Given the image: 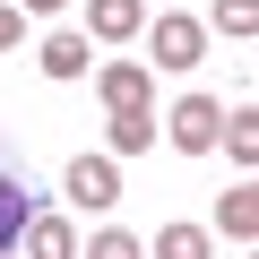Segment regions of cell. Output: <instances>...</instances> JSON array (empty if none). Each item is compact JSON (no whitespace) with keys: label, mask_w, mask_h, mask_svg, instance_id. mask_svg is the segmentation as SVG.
Wrapping results in <instances>:
<instances>
[{"label":"cell","mask_w":259,"mask_h":259,"mask_svg":"<svg viewBox=\"0 0 259 259\" xmlns=\"http://www.w3.org/2000/svg\"><path fill=\"white\" fill-rule=\"evenodd\" d=\"M18 9H26V18H52V9H69V0H18Z\"/></svg>","instance_id":"cell-16"},{"label":"cell","mask_w":259,"mask_h":259,"mask_svg":"<svg viewBox=\"0 0 259 259\" xmlns=\"http://www.w3.org/2000/svg\"><path fill=\"white\" fill-rule=\"evenodd\" d=\"M18 242H26V259H78V233H69L61 216H26Z\"/></svg>","instance_id":"cell-7"},{"label":"cell","mask_w":259,"mask_h":259,"mask_svg":"<svg viewBox=\"0 0 259 259\" xmlns=\"http://www.w3.org/2000/svg\"><path fill=\"white\" fill-rule=\"evenodd\" d=\"M18 35H26V9H9V0H0V52H18Z\"/></svg>","instance_id":"cell-15"},{"label":"cell","mask_w":259,"mask_h":259,"mask_svg":"<svg viewBox=\"0 0 259 259\" xmlns=\"http://www.w3.org/2000/svg\"><path fill=\"white\" fill-rule=\"evenodd\" d=\"M95 87H104V104H112V112H147V95H156L147 61H104V69H95Z\"/></svg>","instance_id":"cell-3"},{"label":"cell","mask_w":259,"mask_h":259,"mask_svg":"<svg viewBox=\"0 0 259 259\" xmlns=\"http://www.w3.org/2000/svg\"><path fill=\"white\" fill-rule=\"evenodd\" d=\"M216 242H207V225H164L156 233V259H207Z\"/></svg>","instance_id":"cell-12"},{"label":"cell","mask_w":259,"mask_h":259,"mask_svg":"<svg viewBox=\"0 0 259 259\" xmlns=\"http://www.w3.org/2000/svg\"><path fill=\"white\" fill-rule=\"evenodd\" d=\"M0 259H26V250H0Z\"/></svg>","instance_id":"cell-17"},{"label":"cell","mask_w":259,"mask_h":259,"mask_svg":"<svg viewBox=\"0 0 259 259\" xmlns=\"http://www.w3.org/2000/svg\"><path fill=\"white\" fill-rule=\"evenodd\" d=\"M69 199H78V207H112V199H121V164H112V156H78V164H69Z\"/></svg>","instance_id":"cell-4"},{"label":"cell","mask_w":259,"mask_h":259,"mask_svg":"<svg viewBox=\"0 0 259 259\" xmlns=\"http://www.w3.org/2000/svg\"><path fill=\"white\" fill-rule=\"evenodd\" d=\"M87 61H95V52H87V35H78V26L44 35V69H52V78H87Z\"/></svg>","instance_id":"cell-8"},{"label":"cell","mask_w":259,"mask_h":259,"mask_svg":"<svg viewBox=\"0 0 259 259\" xmlns=\"http://www.w3.org/2000/svg\"><path fill=\"white\" fill-rule=\"evenodd\" d=\"M147 26V0H87V35L95 44H130Z\"/></svg>","instance_id":"cell-5"},{"label":"cell","mask_w":259,"mask_h":259,"mask_svg":"<svg viewBox=\"0 0 259 259\" xmlns=\"http://www.w3.org/2000/svg\"><path fill=\"white\" fill-rule=\"evenodd\" d=\"M216 225H225V242H250V233H259V190H250V182H242V190H225Z\"/></svg>","instance_id":"cell-10"},{"label":"cell","mask_w":259,"mask_h":259,"mask_svg":"<svg viewBox=\"0 0 259 259\" xmlns=\"http://www.w3.org/2000/svg\"><path fill=\"white\" fill-rule=\"evenodd\" d=\"M216 130H225V104H216V95H182L173 121H164V139H173L182 156H207V147H216Z\"/></svg>","instance_id":"cell-1"},{"label":"cell","mask_w":259,"mask_h":259,"mask_svg":"<svg viewBox=\"0 0 259 259\" xmlns=\"http://www.w3.org/2000/svg\"><path fill=\"white\" fill-rule=\"evenodd\" d=\"M156 147V112H112V156H147Z\"/></svg>","instance_id":"cell-11"},{"label":"cell","mask_w":259,"mask_h":259,"mask_svg":"<svg viewBox=\"0 0 259 259\" xmlns=\"http://www.w3.org/2000/svg\"><path fill=\"white\" fill-rule=\"evenodd\" d=\"M26 216H35V190H26V173H9V164H0V250H18Z\"/></svg>","instance_id":"cell-6"},{"label":"cell","mask_w":259,"mask_h":259,"mask_svg":"<svg viewBox=\"0 0 259 259\" xmlns=\"http://www.w3.org/2000/svg\"><path fill=\"white\" fill-rule=\"evenodd\" d=\"M199 52H207V26L182 18V9H164L156 18V69H199Z\"/></svg>","instance_id":"cell-2"},{"label":"cell","mask_w":259,"mask_h":259,"mask_svg":"<svg viewBox=\"0 0 259 259\" xmlns=\"http://www.w3.org/2000/svg\"><path fill=\"white\" fill-rule=\"evenodd\" d=\"M216 26L225 35H259V0H216Z\"/></svg>","instance_id":"cell-13"},{"label":"cell","mask_w":259,"mask_h":259,"mask_svg":"<svg viewBox=\"0 0 259 259\" xmlns=\"http://www.w3.org/2000/svg\"><path fill=\"white\" fill-rule=\"evenodd\" d=\"M216 147H233V164H259V112H250V104H233V112H225Z\"/></svg>","instance_id":"cell-9"},{"label":"cell","mask_w":259,"mask_h":259,"mask_svg":"<svg viewBox=\"0 0 259 259\" xmlns=\"http://www.w3.org/2000/svg\"><path fill=\"white\" fill-rule=\"evenodd\" d=\"M87 259H147V242H139V233H95Z\"/></svg>","instance_id":"cell-14"}]
</instances>
